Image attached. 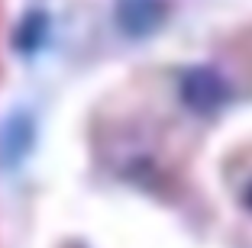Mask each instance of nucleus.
I'll return each mask as SVG.
<instances>
[{"mask_svg": "<svg viewBox=\"0 0 252 248\" xmlns=\"http://www.w3.org/2000/svg\"><path fill=\"white\" fill-rule=\"evenodd\" d=\"M165 10L158 3H149V0H136V3H126L120 10V26H123L129 36H149L152 29H158Z\"/></svg>", "mask_w": 252, "mask_h": 248, "instance_id": "nucleus-2", "label": "nucleus"}, {"mask_svg": "<svg viewBox=\"0 0 252 248\" xmlns=\"http://www.w3.org/2000/svg\"><path fill=\"white\" fill-rule=\"evenodd\" d=\"M226 100H230V84L210 68H191L181 81V103L194 113L210 116Z\"/></svg>", "mask_w": 252, "mask_h": 248, "instance_id": "nucleus-1", "label": "nucleus"}, {"mask_svg": "<svg viewBox=\"0 0 252 248\" xmlns=\"http://www.w3.org/2000/svg\"><path fill=\"white\" fill-rule=\"evenodd\" d=\"M249 200H252V193H249Z\"/></svg>", "mask_w": 252, "mask_h": 248, "instance_id": "nucleus-3", "label": "nucleus"}]
</instances>
